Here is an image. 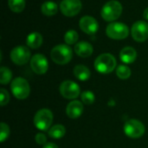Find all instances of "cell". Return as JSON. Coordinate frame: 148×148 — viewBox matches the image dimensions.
<instances>
[{
    "label": "cell",
    "instance_id": "cell-19",
    "mask_svg": "<svg viewBox=\"0 0 148 148\" xmlns=\"http://www.w3.org/2000/svg\"><path fill=\"white\" fill-rule=\"evenodd\" d=\"M41 11L43 15L51 16L57 13L58 11V6L56 3L52 1H47L44 2L41 6Z\"/></svg>",
    "mask_w": 148,
    "mask_h": 148
},
{
    "label": "cell",
    "instance_id": "cell-11",
    "mask_svg": "<svg viewBox=\"0 0 148 148\" xmlns=\"http://www.w3.org/2000/svg\"><path fill=\"white\" fill-rule=\"evenodd\" d=\"M132 37L138 42H143L148 39V23L146 21L135 22L131 29Z\"/></svg>",
    "mask_w": 148,
    "mask_h": 148
},
{
    "label": "cell",
    "instance_id": "cell-10",
    "mask_svg": "<svg viewBox=\"0 0 148 148\" xmlns=\"http://www.w3.org/2000/svg\"><path fill=\"white\" fill-rule=\"evenodd\" d=\"M59 7L64 16H75L82 10V4L81 0H62Z\"/></svg>",
    "mask_w": 148,
    "mask_h": 148
},
{
    "label": "cell",
    "instance_id": "cell-21",
    "mask_svg": "<svg viewBox=\"0 0 148 148\" xmlns=\"http://www.w3.org/2000/svg\"><path fill=\"white\" fill-rule=\"evenodd\" d=\"M25 0H8V5L14 13H20L25 8Z\"/></svg>",
    "mask_w": 148,
    "mask_h": 148
},
{
    "label": "cell",
    "instance_id": "cell-26",
    "mask_svg": "<svg viewBox=\"0 0 148 148\" xmlns=\"http://www.w3.org/2000/svg\"><path fill=\"white\" fill-rule=\"evenodd\" d=\"M0 142L3 143L4 142L9 135H10V128H9V126L7 124H5L4 122H2L1 125H0Z\"/></svg>",
    "mask_w": 148,
    "mask_h": 148
},
{
    "label": "cell",
    "instance_id": "cell-28",
    "mask_svg": "<svg viewBox=\"0 0 148 148\" xmlns=\"http://www.w3.org/2000/svg\"><path fill=\"white\" fill-rule=\"evenodd\" d=\"M35 140L38 145H46L47 144V137L45 134H43L42 133L36 134V135L35 137Z\"/></svg>",
    "mask_w": 148,
    "mask_h": 148
},
{
    "label": "cell",
    "instance_id": "cell-18",
    "mask_svg": "<svg viewBox=\"0 0 148 148\" xmlns=\"http://www.w3.org/2000/svg\"><path fill=\"white\" fill-rule=\"evenodd\" d=\"M74 75L78 80L85 82V81H88L89 79L91 73H90V70L88 69V67L82 65V64H79L74 68Z\"/></svg>",
    "mask_w": 148,
    "mask_h": 148
},
{
    "label": "cell",
    "instance_id": "cell-3",
    "mask_svg": "<svg viewBox=\"0 0 148 148\" xmlns=\"http://www.w3.org/2000/svg\"><path fill=\"white\" fill-rule=\"evenodd\" d=\"M122 10V5L120 2L116 0H110L103 5L101 15L104 20L113 22L121 16Z\"/></svg>",
    "mask_w": 148,
    "mask_h": 148
},
{
    "label": "cell",
    "instance_id": "cell-13",
    "mask_svg": "<svg viewBox=\"0 0 148 148\" xmlns=\"http://www.w3.org/2000/svg\"><path fill=\"white\" fill-rule=\"evenodd\" d=\"M79 26L82 31L88 35H94L99 29L98 22L95 18L90 16H84L80 19Z\"/></svg>",
    "mask_w": 148,
    "mask_h": 148
},
{
    "label": "cell",
    "instance_id": "cell-6",
    "mask_svg": "<svg viewBox=\"0 0 148 148\" xmlns=\"http://www.w3.org/2000/svg\"><path fill=\"white\" fill-rule=\"evenodd\" d=\"M53 122V114L49 109L42 108L36 112L34 116V125L41 131L49 130Z\"/></svg>",
    "mask_w": 148,
    "mask_h": 148
},
{
    "label": "cell",
    "instance_id": "cell-24",
    "mask_svg": "<svg viewBox=\"0 0 148 148\" xmlns=\"http://www.w3.org/2000/svg\"><path fill=\"white\" fill-rule=\"evenodd\" d=\"M116 75L121 80H127L131 76V69L126 65H119L116 69Z\"/></svg>",
    "mask_w": 148,
    "mask_h": 148
},
{
    "label": "cell",
    "instance_id": "cell-5",
    "mask_svg": "<svg viewBox=\"0 0 148 148\" xmlns=\"http://www.w3.org/2000/svg\"><path fill=\"white\" fill-rule=\"evenodd\" d=\"M10 89L13 95L18 100L26 99L30 93L29 84L27 80L23 77L15 78L10 84Z\"/></svg>",
    "mask_w": 148,
    "mask_h": 148
},
{
    "label": "cell",
    "instance_id": "cell-25",
    "mask_svg": "<svg viewBox=\"0 0 148 148\" xmlns=\"http://www.w3.org/2000/svg\"><path fill=\"white\" fill-rule=\"evenodd\" d=\"M82 101L86 105H91L95 100V96L92 91H84L81 94Z\"/></svg>",
    "mask_w": 148,
    "mask_h": 148
},
{
    "label": "cell",
    "instance_id": "cell-9",
    "mask_svg": "<svg viewBox=\"0 0 148 148\" xmlns=\"http://www.w3.org/2000/svg\"><path fill=\"white\" fill-rule=\"evenodd\" d=\"M10 59L16 65H24L30 59V51L26 46H16L10 52Z\"/></svg>",
    "mask_w": 148,
    "mask_h": 148
},
{
    "label": "cell",
    "instance_id": "cell-8",
    "mask_svg": "<svg viewBox=\"0 0 148 148\" xmlns=\"http://www.w3.org/2000/svg\"><path fill=\"white\" fill-rule=\"evenodd\" d=\"M80 93L81 90L79 85L73 81H64L60 85V94L65 99H76Z\"/></svg>",
    "mask_w": 148,
    "mask_h": 148
},
{
    "label": "cell",
    "instance_id": "cell-14",
    "mask_svg": "<svg viewBox=\"0 0 148 148\" xmlns=\"http://www.w3.org/2000/svg\"><path fill=\"white\" fill-rule=\"evenodd\" d=\"M83 112V105L79 101H70L66 108V114L68 117L71 119H76L82 115Z\"/></svg>",
    "mask_w": 148,
    "mask_h": 148
},
{
    "label": "cell",
    "instance_id": "cell-23",
    "mask_svg": "<svg viewBox=\"0 0 148 148\" xmlns=\"http://www.w3.org/2000/svg\"><path fill=\"white\" fill-rule=\"evenodd\" d=\"M78 38H79L78 33L74 29L68 30L64 35V41L68 45L76 44L77 41H78Z\"/></svg>",
    "mask_w": 148,
    "mask_h": 148
},
{
    "label": "cell",
    "instance_id": "cell-4",
    "mask_svg": "<svg viewBox=\"0 0 148 148\" xmlns=\"http://www.w3.org/2000/svg\"><path fill=\"white\" fill-rule=\"evenodd\" d=\"M107 36L114 40H122L128 36L129 28L127 24L120 22H112L107 26Z\"/></svg>",
    "mask_w": 148,
    "mask_h": 148
},
{
    "label": "cell",
    "instance_id": "cell-16",
    "mask_svg": "<svg viewBox=\"0 0 148 148\" xmlns=\"http://www.w3.org/2000/svg\"><path fill=\"white\" fill-rule=\"evenodd\" d=\"M120 58L126 64L133 63L137 58V51L133 47H125L120 52Z\"/></svg>",
    "mask_w": 148,
    "mask_h": 148
},
{
    "label": "cell",
    "instance_id": "cell-7",
    "mask_svg": "<svg viewBox=\"0 0 148 148\" xmlns=\"http://www.w3.org/2000/svg\"><path fill=\"white\" fill-rule=\"evenodd\" d=\"M145 130L146 129L143 123L136 119H131L124 125L125 134L132 139L140 138L145 134Z\"/></svg>",
    "mask_w": 148,
    "mask_h": 148
},
{
    "label": "cell",
    "instance_id": "cell-15",
    "mask_svg": "<svg viewBox=\"0 0 148 148\" xmlns=\"http://www.w3.org/2000/svg\"><path fill=\"white\" fill-rule=\"evenodd\" d=\"M74 50L77 56L86 58V57L90 56L93 54L94 49H93L92 44H90L89 42L86 41H81V42H78L75 45Z\"/></svg>",
    "mask_w": 148,
    "mask_h": 148
},
{
    "label": "cell",
    "instance_id": "cell-12",
    "mask_svg": "<svg viewBox=\"0 0 148 148\" xmlns=\"http://www.w3.org/2000/svg\"><path fill=\"white\" fill-rule=\"evenodd\" d=\"M30 68L37 75H43L48 71L49 62L42 54H36L30 59Z\"/></svg>",
    "mask_w": 148,
    "mask_h": 148
},
{
    "label": "cell",
    "instance_id": "cell-29",
    "mask_svg": "<svg viewBox=\"0 0 148 148\" xmlns=\"http://www.w3.org/2000/svg\"><path fill=\"white\" fill-rule=\"evenodd\" d=\"M42 148H58V147L54 143H47L46 145L43 146Z\"/></svg>",
    "mask_w": 148,
    "mask_h": 148
},
{
    "label": "cell",
    "instance_id": "cell-22",
    "mask_svg": "<svg viewBox=\"0 0 148 148\" xmlns=\"http://www.w3.org/2000/svg\"><path fill=\"white\" fill-rule=\"evenodd\" d=\"M12 79V72L6 67L0 68V83L3 85L8 84Z\"/></svg>",
    "mask_w": 148,
    "mask_h": 148
},
{
    "label": "cell",
    "instance_id": "cell-2",
    "mask_svg": "<svg viewBox=\"0 0 148 148\" xmlns=\"http://www.w3.org/2000/svg\"><path fill=\"white\" fill-rule=\"evenodd\" d=\"M115 57L109 54L104 53L100 55L95 61V69L101 74H109L116 68Z\"/></svg>",
    "mask_w": 148,
    "mask_h": 148
},
{
    "label": "cell",
    "instance_id": "cell-30",
    "mask_svg": "<svg viewBox=\"0 0 148 148\" xmlns=\"http://www.w3.org/2000/svg\"><path fill=\"white\" fill-rule=\"evenodd\" d=\"M143 17L146 19V20H148V7L146 8V10H144V13H143Z\"/></svg>",
    "mask_w": 148,
    "mask_h": 148
},
{
    "label": "cell",
    "instance_id": "cell-17",
    "mask_svg": "<svg viewBox=\"0 0 148 148\" xmlns=\"http://www.w3.org/2000/svg\"><path fill=\"white\" fill-rule=\"evenodd\" d=\"M26 44L29 48L36 49L42 44V36L39 32H32L26 38Z\"/></svg>",
    "mask_w": 148,
    "mask_h": 148
},
{
    "label": "cell",
    "instance_id": "cell-27",
    "mask_svg": "<svg viewBox=\"0 0 148 148\" xmlns=\"http://www.w3.org/2000/svg\"><path fill=\"white\" fill-rule=\"evenodd\" d=\"M10 101V95L6 89L1 88L0 89V104L2 107H4Z\"/></svg>",
    "mask_w": 148,
    "mask_h": 148
},
{
    "label": "cell",
    "instance_id": "cell-1",
    "mask_svg": "<svg viewBox=\"0 0 148 148\" xmlns=\"http://www.w3.org/2000/svg\"><path fill=\"white\" fill-rule=\"evenodd\" d=\"M73 56L72 49L68 44H59L55 46L51 52L50 57L52 61L58 65H64L69 63Z\"/></svg>",
    "mask_w": 148,
    "mask_h": 148
},
{
    "label": "cell",
    "instance_id": "cell-20",
    "mask_svg": "<svg viewBox=\"0 0 148 148\" xmlns=\"http://www.w3.org/2000/svg\"><path fill=\"white\" fill-rule=\"evenodd\" d=\"M66 130L62 125H55L49 130V136L52 139H61L65 135Z\"/></svg>",
    "mask_w": 148,
    "mask_h": 148
}]
</instances>
